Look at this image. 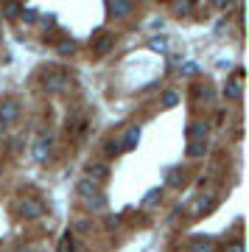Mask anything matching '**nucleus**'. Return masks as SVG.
<instances>
[{"label": "nucleus", "instance_id": "4468645a", "mask_svg": "<svg viewBox=\"0 0 249 252\" xmlns=\"http://www.w3.org/2000/svg\"><path fill=\"white\" fill-rule=\"evenodd\" d=\"M205 152H207V143L205 140H190V146H187V157H205Z\"/></svg>", "mask_w": 249, "mask_h": 252}, {"label": "nucleus", "instance_id": "5701e85b", "mask_svg": "<svg viewBox=\"0 0 249 252\" xmlns=\"http://www.w3.org/2000/svg\"><path fill=\"white\" fill-rule=\"evenodd\" d=\"M157 199H160V190H149V196H146V202H143V205H154Z\"/></svg>", "mask_w": 249, "mask_h": 252}, {"label": "nucleus", "instance_id": "a211bd4d", "mask_svg": "<svg viewBox=\"0 0 249 252\" xmlns=\"http://www.w3.org/2000/svg\"><path fill=\"white\" fill-rule=\"evenodd\" d=\"M162 104H165V107H177V104H179V95H177L174 90H168L165 95H162Z\"/></svg>", "mask_w": 249, "mask_h": 252}, {"label": "nucleus", "instance_id": "f03ea898", "mask_svg": "<svg viewBox=\"0 0 249 252\" xmlns=\"http://www.w3.org/2000/svg\"><path fill=\"white\" fill-rule=\"evenodd\" d=\"M112 45H115V36L109 34V31H98V34L93 36V54L95 56H107Z\"/></svg>", "mask_w": 249, "mask_h": 252}, {"label": "nucleus", "instance_id": "412c9836", "mask_svg": "<svg viewBox=\"0 0 249 252\" xmlns=\"http://www.w3.org/2000/svg\"><path fill=\"white\" fill-rule=\"evenodd\" d=\"M107 154H121V143H118V140H109V143H107Z\"/></svg>", "mask_w": 249, "mask_h": 252}, {"label": "nucleus", "instance_id": "f8f14e48", "mask_svg": "<svg viewBox=\"0 0 249 252\" xmlns=\"http://www.w3.org/2000/svg\"><path fill=\"white\" fill-rule=\"evenodd\" d=\"M187 137H190V140H205L207 137V124L205 121H193L190 129H187Z\"/></svg>", "mask_w": 249, "mask_h": 252}, {"label": "nucleus", "instance_id": "7ed1b4c3", "mask_svg": "<svg viewBox=\"0 0 249 252\" xmlns=\"http://www.w3.org/2000/svg\"><path fill=\"white\" fill-rule=\"evenodd\" d=\"M20 213H23L26 219H39V216H45V207H42L39 199L26 196V199H20Z\"/></svg>", "mask_w": 249, "mask_h": 252}, {"label": "nucleus", "instance_id": "f257e3e1", "mask_svg": "<svg viewBox=\"0 0 249 252\" xmlns=\"http://www.w3.org/2000/svg\"><path fill=\"white\" fill-rule=\"evenodd\" d=\"M76 190H79V196L81 202L90 207V210H95V213H101V210H107V196L98 190L95 182H90V180H81L79 185H76Z\"/></svg>", "mask_w": 249, "mask_h": 252}, {"label": "nucleus", "instance_id": "6e6552de", "mask_svg": "<svg viewBox=\"0 0 249 252\" xmlns=\"http://www.w3.org/2000/svg\"><path fill=\"white\" fill-rule=\"evenodd\" d=\"M90 182H95V185H101V182L109 180V168L104 165V162H95V165H90Z\"/></svg>", "mask_w": 249, "mask_h": 252}, {"label": "nucleus", "instance_id": "bb28decb", "mask_svg": "<svg viewBox=\"0 0 249 252\" xmlns=\"http://www.w3.org/2000/svg\"><path fill=\"white\" fill-rule=\"evenodd\" d=\"M76 230H90V221H87V219H81V221H76Z\"/></svg>", "mask_w": 249, "mask_h": 252}, {"label": "nucleus", "instance_id": "393cba45", "mask_svg": "<svg viewBox=\"0 0 249 252\" xmlns=\"http://www.w3.org/2000/svg\"><path fill=\"white\" fill-rule=\"evenodd\" d=\"M179 180H182V177H179L177 171H171V174H168V185H179Z\"/></svg>", "mask_w": 249, "mask_h": 252}, {"label": "nucleus", "instance_id": "2eb2a0df", "mask_svg": "<svg viewBox=\"0 0 249 252\" xmlns=\"http://www.w3.org/2000/svg\"><path fill=\"white\" fill-rule=\"evenodd\" d=\"M190 9H193V0H174V3H171V11H174V14H179V17H182V14H187Z\"/></svg>", "mask_w": 249, "mask_h": 252}, {"label": "nucleus", "instance_id": "ddd939ff", "mask_svg": "<svg viewBox=\"0 0 249 252\" xmlns=\"http://www.w3.org/2000/svg\"><path fill=\"white\" fill-rule=\"evenodd\" d=\"M0 14H3V17H11V20H14V17H20V14H23V6H20L17 0H6Z\"/></svg>", "mask_w": 249, "mask_h": 252}, {"label": "nucleus", "instance_id": "aec40b11", "mask_svg": "<svg viewBox=\"0 0 249 252\" xmlns=\"http://www.w3.org/2000/svg\"><path fill=\"white\" fill-rule=\"evenodd\" d=\"M210 207H213V199H199V202H196V210H210Z\"/></svg>", "mask_w": 249, "mask_h": 252}, {"label": "nucleus", "instance_id": "b1692460", "mask_svg": "<svg viewBox=\"0 0 249 252\" xmlns=\"http://www.w3.org/2000/svg\"><path fill=\"white\" fill-rule=\"evenodd\" d=\"M224 252H244V244H241V241H232V244H230V247H227Z\"/></svg>", "mask_w": 249, "mask_h": 252}, {"label": "nucleus", "instance_id": "c85d7f7f", "mask_svg": "<svg viewBox=\"0 0 249 252\" xmlns=\"http://www.w3.org/2000/svg\"><path fill=\"white\" fill-rule=\"evenodd\" d=\"M107 3H109V0H107Z\"/></svg>", "mask_w": 249, "mask_h": 252}, {"label": "nucleus", "instance_id": "39448f33", "mask_svg": "<svg viewBox=\"0 0 249 252\" xmlns=\"http://www.w3.org/2000/svg\"><path fill=\"white\" fill-rule=\"evenodd\" d=\"M64 81H67V73L48 70V73H45V90H48V93H59L64 87Z\"/></svg>", "mask_w": 249, "mask_h": 252}, {"label": "nucleus", "instance_id": "4be33fe9", "mask_svg": "<svg viewBox=\"0 0 249 252\" xmlns=\"http://www.w3.org/2000/svg\"><path fill=\"white\" fill-rule=\"evenodd\" d=\"M196 70H199V67H196L193 62H187V64H182V76H193Z\"/></svg>", "mask_w": 249, "mask_h": 252}, {"label": "nucleus", "instance_id": "a878e982", "mask_svg": "<svg viewBox=\"0 0 249 252\" xmlns=\"http://www.w3.org/2000/svg\"><path fill=\"white\" fill-rule=\"evenodd\" d=\"M152 48H154V51H165V39H154Z\"/></svg>", "mask_w": 249, "mask_h": 252}, {"label": "nucleus", "instance_id": "6ab92c4d", "mask_svg": "<svg viewBox=\"0 0 249 252\" xmlns=\"http://www.w3.org/2000/svg\"><path fill=\"white\" fill-rule=\"evenodd\" d=\"M20 17H23V20H26V23H28V26H31V23H36V11L34 9H23V14H20Z\"/></svg>", "mask_w": 249, "mask_h": 252}, {"label": "nucleus", "instance_id": "9d476101", "mask_svg": "<svg viewBox=\"0 0 249 252\" xmlns=\"http://www.w3.org/2000/svg\"><path fill=\"white\" fill-rule=\"evenodd\" d=\"M224 95H227L230 101H241V95H244V84H241L238 79L227 81V84H224Z\"/></svg>", "mask_w": 249, "mask_h": 252}, {"label": "nucleus", "instance_id": "20e7f679", "mask_svg": "<svg viewBox=\"0 0 249 252\" xmlns=\"http://www.w3.org/2000/svg\"><path fill=\"white\" fill-rule=\"evenodd\" d=\"M17 118H20V104L17 101H3V104H0V126H3V129L11 126Z\"/></svg>", "mask_w": 249, "mask_h": 252}, {"label": "nucleus", "instance_id": "9b49d317", "mask_svg": "<svg viewBox=\"0 0 249 252\" xmlns=\"http://www.w3.org/2000/svg\"><path fill=\"white\" fill-rule=\"evenodd\" d=\"M187 250L190 252H216V244H213V238H193Z\"/></svg>", "mask_w": 249, "mask_h": 252}, {"label": "nucleus", "instance_id": "1a4fd4ad", "mask_svg": "<svg viewBox=\"0 0 249 252\" xmlns=\"http://www.w3.org/2000/svg\"><path fill=\"white\" fill-rule=\"evenodd\" d=\"M109 11H112V17H129L132 3L129 0H109Z\"/></svg>", "mask_w": 249, "mask_h": 252}, {"label": "nucleus", "instance_id": "423d86ee", "mask_svg": "<svg viewBox=\"0 0 249 252\" xmlns=\"http://www.w3.org/2000/svg\"><path fill=\"white\" fill-rule=\"evenodd\" d=\"M51 143H54V137L51 135H39L34 140V160H48V154H51Z\"/></svg>", "mask_w": 249, "mask_h": 252}, {"label": "nucleus", "instance_id": "dca6fc26", "mask_svg": "<svg viewBox=\"0 0 249 252\" xmlns=\"http://www.w3.org/2000/svg\"><path fill=\"white\" fill-rule=\"evenodd\" d=\"M59 252H76V235H73V233H64L62 241H59Z\"/></svg>", "mask_w": 249, "mask_h": 252}, {"label": "nucleus", "instance_id": "f3484780", "mask_svg": "<svg viewBox=\"0 0 249 252\" xmlns=\"http://www.w3.org/2000/svg\"><path fill=\"white\" fill-rule=\"evenodd\" d=\"M73 51H76V42L73 39H62L59 42V56H70Z\"/></svg>", "mask_w": 249, "mask_h": 252}, {"label": "nucleus", "instance_id": "cd10ccee", "mask_svg": "<svg viewBox=\"0 0 249 252\" xmlns=\"http://www.w3.org/2000/svg\"><path fill=\"white\" fill-rule=\"evenodd\" d=\"M213 3H216V9H227L232 0H213Z\"/></svg>", "mask_w": 249, "mask_h": 252}, {"label": "nucleus", "instance_id": "0eeeda50", "mask_svg": "<svg viewBox=\"0 0 249 252\" xmlns=\"http://www.w3.org/2000/svg\"><path fill=\"white\" fill-rule=\"evenodd\" d=\"M118 143H121V152H132L134 146L140 143V126H129L124 140H118Z\"/></svg>", "mask_w": 249, "mask_h": 252}]
</instances>
